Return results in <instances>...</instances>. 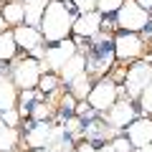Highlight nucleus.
Here are the masks:
<instances>
[{
	"label": "nucleus",
	"instance_id": "obj_12",
	"mask_svg": "<svg viewBox=\"0 0 152 152\" xmlns=\"http://www.w3.org/2000/svg\"><path fill=\"white\" fill-rule=\"evenodd\" d=\"M74 140L66 134L64 124H53L51 127V134H48V142L43 145V152H74Z\"/></svg>",
	"mask_w": 152,
	"mask_h": 152
},
{
	"label": "nucleus",
	"instance_id": "obj_11",
	"mask_svg": "<svg viewBox=\"0 0 152 152\" xmlns=\"http://www.w3.org/2000/svg\"><path fill=\"white\" fill-rule=\"evenodd\" d=\"M102 20L104 15L99 10H89V13H81V15L74 18V26H71V33L74 36H81V38H91L102 31Z\"/></svg>",
	"mask_w": 152,
	"mask_h": 152
},
{
	"label": "nucleus",
	"instance_id": "obj_4",
	"mask_svg": "<svg viewBox=\"0 0 152 152\" xmlns=\"http://www.w3.org/2000/svg\"><path fill=\"white\" fill-rule=\"evenodd\" d=\"M117 26L122 31H132V33H142L150 26V13L145 8H140L134 0H124L117 10Z\"/></svg>",
	"mask_w": 152,
	"mask_h": 152
},
{
	"label": "nucleus",
	"instance_id": "obj_23",
	"mask_svg": "<svg viewBox=\"0 0 152 152\" xmlns=\"http://www.w3.org/2000/svg\"><path fill=\"white\" fill-rule=\"evenodd\" d=\"M58 84H61V79H58V74H53V71H46V74H41V79H38V91L41 94H53L56 89H58Z\"/></svg>",
	"mask_w": 152,
	"mask_h": 152
},
{
	"label": "nucleus",
	"instance_id": "obj_24",
	"mask_svg": "<svg viewBox=\"0 0 152 152\" xmlns=\"http://www.w3.org/2000/svg\"><path fill=\"white\" fill-rule=\"evenodd\" d=\"M53 112H56V107H51V104L43 102V99L33 102V107H31V117H33V122H46V119H51V117H53Z\"/></svg>",
	"mask_w": 152,
	"mask_h": 152
},
{
	"label": "nucleus",
	"instance_id": "obj_29",
	"mask_svg": "<svg viewBox=\"0 0 152 152\" xmlns=\"http://www.w3.org/2000/svg\"><path fill=\"white\" fill-rule=\"evenodd\" d=\"M0 119L5 122V127H18V122H20V112H18L15 107L5 109V112H0Z\"/></svg>",
	"mask_w": 152,
	"mask_h": 152
},
{
	"label": "nucleus",
	"instance_id": "obj_16",
	"mask_svg": "<svg viewBox=\"0 0 152 152\" xmlns=\"http://www.w3.org/2000/svg\"><path fill=\"white\" fill-rule=\"evenodd\" d=\"M46 5H48V0H23V23L38 28L41 26V18H43Z\"/></svg>",
	"mask_w": 152,
	"mask_h": 152
},
{
	"label": "nucleus",
	"instance_id": "obj_1",
	"mask_svg": "<svg viewBox=\"0 0 152 152\" xmlns=\"http://www.w3.org/2000/svg\"><path fill=\"white\" fill-rule=\"evenodd\" d=\"M76 15H79V13L74 10L71 3L48 0V5H46V10H43V18H41V26H38L43 41H46V43H56V41L69 38Z\"/></svg>",
	"mask_w": 152,
	"mask_h": 152
},
{
	"label": "nucleus",
	"instance_id": "obj_14",
	"mask_svg": "<svg viewBox=\"0 0 152 152\" xmlns=\"http://www.w3.org/2000/svg\"><path fill=\"white\" fill-rule=\"evenodd\" d=\"M114 134H117V129L114 127H109L107 122H86L84 124V132H81V137L84 140H89V142H94V145H102V142H107L109 137L114 140Z\"/></svg>",
	"mask_w": 152,
	"mask_h": 152
},
{
	"label": "nucleus",
	"instance_id": "obj_10",
	"mask_svg": "<svg viewBox=\"0 0 152 152\" xmlns=\"http://www.w3.org/2000/svg\"><path fill=\"white\" fill-rule=\"evenodd\" d=\"M127 132V140L132 142V147H142V145H150L152 142V119L150 117H134V119L129 122V124L124 127Z\"/></svg>",
	"mask_w": 152,
	"mask_h": 152
},
{
	"label": "nucleus",
	"instance_id": "obj_33",
	"mask_svg": "<svg viewBox=\"0 0 152 152\" xmlns=\"http://www.w3.org/2000/svg\"><path fill=\"white\" fill-rule=\"evenodd\" d=\"M28 53H31V58H38V61H41V58L46 56V48H43V43H41V46H36V48H31Z\"/></svg>",
	"mask_w": 152,
	"mask_h": 152
},
{
	"label": "nucleus",
	"instance_id": "obj_34",
	"mask_svg": "<svg viewBox=\"0 0 152 152\" xmlns=\"http://www.w3.org/2000/svg\"><path fill=\"white\" fill-rule=\"evenodd\" d=\"M96 152H114V147H112V142H102L96 147Z\"/></svg>",
	"mask_w": 152,
	"mask_h": 152
},
{
	"label": "nucleus",
	"instance_id": "obj_9",
	"mask_svg": "<svg viewBox=\"0 0 152 152\" xmlns=\"http://www.w3.org/2000/svg\"><path fill=\"white\" fill-rule=\"evenodd\" d=\"M102 114H104V122H107L109 127H114L117 132H122L137 117V107L132 104V99L122 96V99H117V102H114L107 112H102Z\"/></svg>",
	"mask_w": 152,
	"mask_h": 152
},
{
	"label": "nucleus",
	"instance_id": "obj_27",
	"mask_svg": "<svg viewBox=\"0 0 152 152\" xmlns=\"http://www.w3.org/2000/svg\"><path fill=\"white\" fill-rule=\"evenodd\" d=\"M58 107H61V114H64V117H71V114H74V109H76V96H74L71 91H66L64 96H61Z\"/></svg>",
	"mask_w": 152,
	"mask_h": 152
},
{
	"label": "nucleus",
	"instance_id": "obj_25",
	"mask_svg": "<svg viewBox=\"0 0 152 152\" xmlns=\"http://www.w3.org/2000/svg\"><path fill=\"white\" fill-rule=\"evenodd\" d=\"M64 129H66V134H69L71 140H76V137H81V132H84V119L76 117V114H71L69 119L64 122Z\"/></svg>",
	"mask_w": 152,
	"mask_h": 152
},
{
	"label": "nucleus",
	"instance_id": "obj_36",
	"mask_svg": "<svg viewBox=\"0 0 152 152\" xmlns=\"http://www.w3.org/2000/svg\"><path fill=\"white\" fill-rule=\"evenodd\" d=\"M132 152H152V142L150 145H142V147H132Z\"/></svg>",
	"mask_w": 152,
	"mask_h": 152
},
{
	"label": "nucleus",
	"instance_id": "obj_39",
	"mask_svg": "<svg viewBox=\"0 0 152 152\" xmlns=\"http://www.w3.org/2000/svg\"><path fill=\"white\" fill-rule=\"evenodd\" d=\"M3 127H5V122H3V119H0V129H3Z\"/></svg>",
	"mask_w": 152,
	"mask_h": 152
},
{
	"label": "nucleus",
	"instance_id": "obj_41",
	"mask_svg": "<svg viewBox=\"0 0 152 152\" xmlns=\"http://www.w3.org/2000/svg\"><path fill=\"white\" fill-rule=\"evenodd\" d=\"M150 20H152V10H150Z\"/></svg>",
	"mask_w": 152,
	"mask_h": 152
},
{
	"label": "nucleus",
	"instance_id": "obj_15",
	"mask_svg": "<svg viewBox=\"0 0 152 152\" xmlns=\"http://www.w3.org/2000/svg\"><path fill=\"white\" fill-rule=\"evenodd\" d=\"M51 122H36L33 127H28L26 132V145L31 147V150H43V145L48 142V134H51Z\"/></svg>",
	"mask_w": 152,
	"mask_h": 152
},
{
	"label": "nucleus",
	"instance_id": "obj_31",
	"mask_svg": "<svg viewBox=\"0 0 152 152\" xmlns=\"http://www.w3.org/2000/svg\"><path fill=\"white\" fill-rule=\"evenodd\" d=\"M112 147H114V152H132V142L127 140L124 134L114 137V140H112Z\"/></svg>",
	"mask_w": 152,
	"mask_h": 152
},
{
	"label": "nucleus",
	"instance_id": "obj_21",
	"mask_svg": "<svg viewBox=\"0 0 152 152\" xmlns=\"http://www.w3.org/2000/svg\"><path fill=\"white\" fill-rule=\"evenodd\" d=\"M0 13H3V18H5V23H10V26H20V23H23V0L5 3Z\"/></svg>",
	"mask_w": 152,
	"mask_h": 152
},
{
	"label": "nucleus",
	"instance_id": "obj_2",
	"mask_svg": "<svg viewBox=\"0 0 152 152\" xmlns=\"http://www.w3.org/2000/svg\"><path fill=\"white\" fill-rule=\"evenodd\" d=\"M89 41H94V46H89V56H86V74H96L104 76L109 69L114 66V46L102 31L96 36H91Z\"/></svg>",
	"mask_w": 152,
	"mask_h": 152
},
{
	"label": "nucleus",
	"instance_id": "obj_28",
	"mask_svg": "<svg viewBox=\"0 0 152 152\" xmlns=\"http://www.w3.org/2000/svg\"><path fill=\"white\" fill-rule=\"evenodd\" d=\"M122 3H124V0H96V10L102 13V15H109V13L119 10Z\"/></svg>",
	"mask_w": 152,
	"mask_h": 152
},
{
	"label": "nucleus",
	"instance_id": "obj_30",
	"mask_svg": "<svg viewBox=\"0 0 152 152\" xmlns=\"http://www.w3.org/2000/svg\"><path fill=\"white\" fill-rule=\"evenodd\" d=\"M74 10L81 15V13H89V10H96V0H71Z\"/></svg>",
	"mask_w": 152,
	"mask_h": 152
},
{
	"label": "nucleus",
	"instance_id": "obj_26",
	"mask_svg": "<svg viewBox=\"0 0 152 152\" xmlns=\"http://www.w3.org/2000/svg\"><path fill=\"white\" fill-rule=\"evenodd\" d=\"M137 102H140L142 112H145V114H150V117H152V81L147 84L145 89H142V94L137 96Z\"/></svg>",
	"mask_w": 152,
	"mask_h": 152
},
{
	"label": "nucleus",
	"instance_id": "obj_18",
	"mask_svg": "<svg viewBox=\"0 0 152 152\" xmlns=\"http://www.w3.org/2000/svg\"><path fill=\"white\" fill-rule=\"evenodd\" d=\"M81 71H86V56H84L81 51H76V53H74V56H71V58L64 64V69L58 71V79L69 84L71 79H76V76L81 74Z\"/></svg>",
	"mask_w": 152,
	"mask_h": 152
},
{
	"label": "nucleus",
	"instance_id": "obj_8",
	"mask_svg": "<svg viewBox=\"0 0 152 152\" xmlns=\"http://www.w3.org/2000/svg\"><path fill=\"white\" fill-rule=\"evenodd\" d=\"M41 74H43L41 61L26 56V58H20L15 66H13V84H15L18 89H36Z\"/></svg>",
	"mask_w": 152,
	"mask_h": 152
},
{
	"label": "nucleus",
	"instance_id": "obj_32",
	"mask_svg": "<svg viewBox=\"0 0 152 152\" xmlns=\"http://www.w3.org/2000/svg\"><path fill=\"white\" fill-rule=\"evenodd\" d=\"M74 152H96V147H94V142H79V145L74 147Z\"/></svg>",
	"mask_w": 152,
	"mask_h": 152
},
{
	"label": "nucleus",
	"instance_id": "obj_20",
	"mask_svg": "<svg viewBox=\"0 0 152 152\" xmlns=\"http://www.w3.org/2000/svg\"><path fill=\"white\" fill-rule=\"evenodd\" d=\"M18 53V43L13 38V31H3L0 33V61H13Z\"/></svg>",
	"mask_w": 152,
	"mask_h": 152
},
{
	"label": "nucleus",
	"instance_id": "obj_35",
	"mask_svg": "<svg viewBox=\"0 0 152 152\" xmlns=\"http://www.w3.org/2000/svg\"><path fill=\"white\" fill-rule=\"evenodd\" d=\"M134 3H137V5H140V8H145L147 13L152 10V0H134Z\"/></svg>",
	"mask_w": 152,
	"mask_h": 152
},
{
	"label": "nucleus",
	"instance_id": "obj_7",
	"mask_svg": "<svg viewBox=\"0 0 152 152\" xmlns=\"http://www.w3.org/2000/svg\"><path fill=\"white\" fill-rule=\"evenodd\" d=\"M112 46H114V58L119 61H134L142 56L145 51V41H142L140 33H132V31H122L112 38Z\"/></svg>",
	"mask_w": 152,
	"mask_h": 152
},
{
	"label": "nucleus",
	"instance_id": "obj_17",
	"mask_svg": "<svg viewBox=\"0 0 152 152\" xmlns=\"http://www.w3.org/2000/svg\"><path fill=\"white\" fill-rule=\"evenodd\" d=\"M15 104H18V86L13 84V79H8L0 71V112L13 109Z\"/></svg>",
	"mask_w": 152,
	"mask_h": 152
},
{
	"label": "nucleus",
	"instance_id": "obj_3",
	"mask_svg": "<svg viewBox=\"0 0 152 152\" xmlns=\"http://www.w3.org/2000/svg\"><path fill=\"white\" fill-rule=\"evenodd\" d=\"M150 81H152V61H150V64H147V61H137L134 66L127 69L124 86L119 89V94L127 96V99H137L142 94V89H145Z\"/></svg>",
	"mask_w": 152,
	"mask_h": 152
},
{
	"label": "nucleus",
	"instance_id": "obj_5",
	"mask_svg": "<svg viewBox=\"0 0 152 152\" xmlns=\"http://www.w3.org/2000/svg\"><path fill=\"white\" fill-rule=\"evenodd\" d=\"M117 99H119V86H117V81H114L112 76H102V79L91 86L86 102H89V107L96 109V112H107Z\"/></svg>",
	"mask_w": 152,
	"mask_h": 152
},
{
	"label": "nucleus",
	"instance_id": "obj_6",
	"mask_svg": "<svg viewBox=\"0 0 152 152\" xmlns=\"http://www.w3.org/2000/svg\"><path fill=\"white\" fill-rule=\"evenodd\" d=\"M76 43L71 41V38H64V41H56L53 46H48L46 48V56L41 58V69L46 71H53V74H58L61 69H64V64L71 58V56L76 53Z\"/></svg>",
	"mask_w": 152,
	"mask_h": 152
},
{
	"label": "nucleus",
	"instance_id": "obj_19",
	"mask_svg": "<svg viewBox=\"0 0 152 152\" xmlns=\"http://www.w3.org/2000/svg\"><path fill=\"white\" fill-rule=\"evenodd\" d=\"M69 86H71L69 91L76 96V102H81V99H86V96H89V91H91L94 84H91V79H89L86 71H81L76 79H71V81H69Z\"/></svg>",
	"mask_w": 152,
	"mask_h": 152
},
{
	"label": "nucleus",
	"instance_id": "obj_13",
	"mask_svg": "<svg viewBox=\"0 0 152 152\" xmlns=\"http://www.w3.org/2000/svg\"><path fill=\"white\" fill-rule=\"evenodd\" d=\"M13 38H15L18 48H23V51H31V48H36V46L43 43V36H41V31H38V28H33V26H26V23L15 26Z\"/></svg>",
	"mask_w": 152,
	"mask_h": 152
},
{
	"label": "nucleus",
	"instance_id": "obj_22",
	"mask_svg": "<svg viewBox=\"0 0 152 152\" xmlns=\"http://www.w3.org/2000/svg\"><path fill=\"white\" fill-rule=\"evenodd\" d=\"M20 140V132L15 127H3L0 129V152H13Z\"/></svg>",
	"mask_w": 152,
	"mask_h": 152
},
{
	"label": "nucleus",
	"instance_id": "obj_40",
	"mask_svg": "<svg viewBox=\"0 0 152 152\" xmlns=\"http://www.w3.org/2000/svg\"><path fill=\"white\" fill-rule=\"evenodd\" d=\"M61 3H71V0H61Z\"/></svg>",
	"mask_w": 152,
	"mask_h": 152
},
{
	"label": "nucleus",
	"instance_id": "obj_37",
	"mask_svg": "<svg viewBox=\"0 0 152 152\" xmlns=\"http://www.w3.org/2000/svg\"><path fill=\"white\" fill-rule=\"evenodd\" d=\"M5 31V18H3V13H0V33Z\"/></svg>",
	"mask_w": 152,
	"mask_h": 152
},
{
	"label": "nucleus",
	"instance_id": "obj_38",
	"mask_svg": "<svg viewBox=\"0 0 152 152\" xmlns=\"http://www.w3.org/2000/svg\"><path fill=\"white\" fill-rule=\"evenodd\" d=\"M145 36H147V41H152V31H150V33H145Z\"/></svg>",
	"mask_w": 152,
	"mask_h": 152
}]
</instances>
